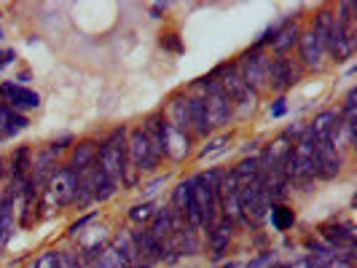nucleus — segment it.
Wrapping results in <instances>:
<instances>
[{"instance_id": "f257e3e1", "label": "nucleus", "mask_w": 357, "mask_h": 268, "mask_svg": "<svg viewBox=\"0 0 357 268\" xmlns=\"http://www.w3.org/2000/svg\"><path fill=\"white\" fill-rule=\"evenodd\" d=\"M76 188H78V172H73L67 164H62L51 175L46 188L40 190V209H67L73 204Z\"/></svg>"}, {"instance_id": "f03ea898", "label": "nucleus", "mask_w": 357, "mask_h": 268, "mask_svg": "<svg viewBox=\"0 0 357 268\" xmlns=\"http://www.w3.org/2000/svg\"><path fill=\"white\" fill-rule=\"evenodd\" d=\"M234 64H237L242 81L247 83L253 91H258V94L266 91V86H269L266 75H269V64H272V51L250 46V48H244L237 60H234Z\"/></svg>"}, {"instance_id": "7ed1b4c3", "label": "nucleus", "mask_w": 357, "mask_h": 268, "mask_svg": "<svg viewBox=\"0 0 357 268\" xmlns=\"http://www.w3.org/2000/svg\"><path fill=\"white\" fill-rule=\"evenodd\" d=\"M126 161H129V166H135L140 175L156 172L161 161H164L159 153L153 150V145H151L148 134L142 132L140 124L129 126V132H126Z\"/></svg>"}, {"instance_id": "20e7f679", "label": "nucleus", "mask_w": 357, "mask_h": 268, "mask_svg": "<svg viewBox=\"0 0 357 268\" xmlns=\"http://www.w3.org/2000/svg\"><path fill=\"white\" fill-rule=\"evenodd\" d=\"M306 73L301 70V64L296 62V57H274L272 54V64H269V75H266V91L274 94H288Z\"/></svg>"}, {"instance_id": "39448f33", "label": "nucleus", "mask_w": 357, "mask_h": 268, "mask_svg": "<svg viewBox=\"0 0 357 268\" xmlns=\"http://www.w3.org/2000/svg\"><path fill=\"white\" fill-rule=\"evenodd\" d=\"M296 62L301 64L304 73H322L328 67V62H331L322 41H319L309 27L301 30V38H298V46H296Z\"/></svg>"}, {"instance_id": "423d86ee", "label": "nucleus", "mask_w": 357, "mask_h": 268, "mask_svg": "<svg viewBox=\"0 0 357 268\" xmlns=\"http://www.w3.org/2000/svg\"><path fill=\"white\" fill-rule=\"evenodd\" d=\"M347 156L331 143H315V183L336 180L344 169Z\"/></svg>"}, {"instance_id": "0eeeda50", "label": "nucleus", "mask_w": 357, "mask_h": 268, "mask_svg": "<svg viewBox=\"0 0 357 268\" xmlns=\"http://www.w3.org/2000/svg\"><path fill=\"white\" fill-rule=\"evenodd\" d=\"M0 102L8 105L11 110H17L22 116H27L30 110L40 107V94L30 86H19L14 81H0Z\"/></svg>"}, {"instance_id": "6e6552de", "label": "nucleus", "mask_w": 357, "mask_h": 268, "mask_svg": "<svg viewBox=\"0 0 357 268\" xmlns=\"http://www.w3.org/2000/svg\"><path fill=\"white\" fill-rule=\"evenodd\" d=\"M234 233H237V226L231 220H226V217H218L213 226L201 233L204 236V244L210 249L213 263H220L226 258V252H229L231 242H234Z\"/></svg>"}, {"instance_id": "1a4fd4ad", "label": "nucleus", "mask_w": 357, "mask_h": 268, "mask_svg": "<svg viewBox=\"0 0 357 268\" xmlns=\"http://www.w3.org/2000/svg\"><path fill=\"white\" fill-rule=\"evenodd\" d=\"M194 145H197L194 134H183L164 121V159H169L172 164H183L191 156Z\"/></svg>"}, {"instance_id": "9d476101", "label": "nucleus", "mask_w": 357, "mask_h": 268, "mask_svg": "<svg viewBox=\"0 0 357 268\" xmlns=\"http://www.w3.org/2000/svg\"><path fill=\"white\" fill-rule=\"evenodd\" d=\"M341 124H344V121H341L336 107H325V110H317V113H315L312 121H306V129H309V134H312L315 143H328L338 129H341Z\"/></svg>"}, {"instance_id": "9b49d317", "label": "nucleus", "mask_w": 357, "mask_h": 268, "mask_svg": "<svg viewBox=\"0 0 357 268\" xmlns=\"http://www.w3.org/2000/svg\"><path fill=\"white\" fill-rule=\"evenodd\" d=\"M161 116H164V121L172 126V129H178L183 134H191V121H188V97H185V91H175L164 107H161Z\"/></svg>"}, {"instance_id": "f8f14e48", "label": "nucleus", "mask_w": 357, "mask_h": 268, "mask_svg": "<svg viewBox=\"0 0 357 268\" xmlns=\"http://www.w3.org/2000/svg\"><path fill=\"white\" fill-rule=\"evenodd\" d=\"M298 38H301V24L293 21V17H282V24H279L277 35H274L269 51H272L274 57H293Z\"/></svg>"}, {"instance_id": "ddd939ff", "label": "nucleus", "mask_w": 357, "mask_h": 268, "mask_svg": "<svg viewBox=\"0 0 357 268\" xmlns=\"http://www.w3.org/2000/svg\"><path fill=\"white\" fill-rule=\"evenodd\" d=\"M6 159H8L11 188H14V193L19 196V186L30 177V169H33V148H30V145H19V148H14V153L6 156Z\"/></svg>"}, {"instance_id": "4468645a", "label": "nucleus", "mask_w": 357, "mask_h": 268, "mask_svg": "<svg viewBox=\"0 0 357 268\" xmlns=\"http://www.w3.org/2000/svg\"><path fill=\"white\" fill-rule=\"evenodd\" d=\"M60 156H54L49 148H40V150H33V169H30V177L38 190L46 188V183L51 180V175L60 169Z\"/></svg>"}, {"instance_id": "2eb2a0df", "label": "nucleus", "mask_w": 357, "mask_h": 268, "mask_svg": "<svg viewBox=\"0 0 357 268\" xmlns=\"http://www.w3.org/2000/svg\"><path fill=\"white\" fill-rule=\"evenodd\" d=\"M188 97V121H191V134H194V140H210L213 134H215V129L210 124V113H207V105L201 97H191V94H185Z\"/></svg>"}, {"instance_id": "dca6fc26", "label": "nucleus", "mask_w": 357, "mask_h": 268, "mask_svg": "<svg viewBox=\"0 0 357 268\" xmlns=\"http://www.w3.org/2000/svg\"><path fill=\"white\" fill-rule=\"evenodd\" d=\"M97 150H99V140L94 137H86V140H76V145L67 150V166L73 172H86L92 169L94 161H97Z\"/></svg>"}, {"instance_id": "f3484780", "label": "nucleus", "mask_w": 357, "mask_h": 268, "mask_svg": "<svg viewBox=\"0 0 357 268\" xmlns=\"http://www.w3.org/2000/svg\"><path fill=\"white\" fill-rule=\"evenodd\" d=\"M132 233H135V242H138L140 260H145L148 266H156V263H161L164 244H161L159 239H156V236H153L148 228H132Z\"/></svg>"}, {"instance_id": "a211bd4d", "label": "nucleus", "mask_w": 357, "mask_h": 268, "mask_svg": "<svg viewBox=\"0 0 357 268\" xmlns=\"http://www.w3.org/2000/svg\"><path fill=\"white\" fill-rule=\"evenodd\" d=\"M27 126H30V118H27V116H22L17 110H11L8 105L0 102V134H3V143L11 140V137H17V134H22Z\"/></svg>"}, {"instance_id": "6ab92c4d", "label": "nucleus", "mask_w": 357, "mask_h": 268, "mask_svg": "<svg viewBox=\"0 0 357 268\" xmlns=\"http://www.w3.org/2000/svg\"><path fill=\"white\" fill-rule=\"evenodd\" d=\"M86 175H89V183H92V190H94V204H105V202H110V199L121 190L113 180H108V177L99 172L97 166L86 169Z\"/></svg>"}, {"instance_id": "aec40b11", "label": "nucleus", "mask_w": 357, "mask_h": 268, "mask_svg": "<svg viewBox=\"0 0 357 268\" xmlns=\"http://www.w3.org/2000/svg\"><path fill=\"white\" fill-rule=\"evenodd\" d=\"M234 177L239 180V186H253L263 180V172H260L258 156H242L237 161V166H231Z\"/></svg>"}, {"instance_id": "412c9836", "label": "nucleus", "mask_w": 357, "mask_h": 268, "mask_svg": "<svg viewBox=\"0 0 357 268\" xmlns=\"http://www.w3.org/2000/svg\"><path fill=\"white\" fill-rule=\"evenodd\" d=\"M110 244L116 247L121 258L132 266V263H138L140 260V249H138V242H135V233H132V228H121L116 231V236L110 239Z\"/></svg>"}, {"instance_id": "4be33fe9", "label": "nucleus", "mask_w": 357, "mask_h": 268, "mask_svg": "<svg viewBox=\"0 0 357 268\" xmlns=\"http://www.w3.org/2000/svg\"><path fill=\"white\" fill-rule=\"evenodd\" d=\"M145 228H148V231H151V233L159 239L161 244H164V242H167V239H169V236L178 231V228H175V217H172V212H169V206H167V204L156 209L153 220H151Z\"/></svg>"}, {"instance_id": "5701e85b", "label": "nucleus", "mask_w": 357, "mask_h": 268, "mask_svg": "<svg viewBox=\"0 0 357 268\" xmlns=\"http://www.w3.org/2000/svg\"><path fill=\"white\" fill-rule=\"evenodd\" d=\"M266 220L272 223L274 231L288 233V231H293V226H296V209H293L290 204H272L269 206Z\"/></svg>"}, {"instance_id": "b1692460", "label": "nucleus", "mask_w": 357, "mask_h": 268, "mask_svg": "<svg viewBox=\"0 0 357 268\" xmlns=\"http://www.w3.org/2000/svg\"><path fill=\"white\" fill-rule=\"evenodd\" d=\"M156 209H159V204H156V202H140V204L129 206L126 217H129V223H132L135 228H145L151 220H153Z\"/></svg>"}, {"instance_id": "393cba45", "label": "nucleus", "mask_w": 357, "mask_h": 268, "mask_svg": "<svg viewBox=\"0 0 357 268\" xmlns=\"http://www.w3.org/2000/svg\"><path fill=\"white\" fill-rule=\"evenodd\" d=\"M94 204V190H92V183H89V175L81 172L78 175V188H76V196H73V204L76 209H89Z\"/></svg>"}, {"instance_id": "a878e982", "label": "nucleus", "mask_w": 357, "mask_h": 268, "mask_svg": "<svg viewBox=\"0 0 357 268\" xmlns=\"http://www.w3.org/2000/svg\"><path fill=\"white\" fill-rule=\"evenodd\" d=\"M234 140V134L229 132V134H220V137H210V140H204V145L199 148V159H207V156H215V153H223L226 150V145H231Z\"/></svg>"}, {"instance_id": "bb28decb", "label": "nucleus", "mask_w": 357, "mask_h": 268, "mask_svg": "<svg viewBox=\"0 0 357 268\" xmlns=\"http://www.w3.org/2000/svg\"><path fill=\"white\" fill-rule=\"evenodd\" d=\"M355 100H357V91L355 89H349L347 94H344V100L338 105V116H341V121H355L357 110H355Z\"/></svg>"}, {"instance_id": "cd10ccee", "label": "nucleus", "mask_w": 357, "mask_h": 268, "mask_svg": "<svg viewBox=\"0 0 357 268\" xmlns=\"http://www.w3.org/2000/svg\"><path fill=\"white\" fill-rule=\"evenodd\" d=\"M159 46L164 48V51H172V54H183V38H180V33H161L159 35Z\"/></svg>"}, {"instance_id": "c85d7f7f", "label": "nucleus", "mask_w": 357, "mask_h": 268, "mask_svg": "<svg viewBox=\"0 0 357 268\" xmlns=\"http://www.w3.org/2000/svg\"><path fill=\"white\" fill-rule=\"evenodd\" d=\"M94 220H97V212H86V215H81L78 220H73V223H70V228H67V236H70V239H78L81 233L92 226Z\"/></svg>"}, {"instance_id": "c756f323", "label": "nucleus", "mask_w": 357, "mask_h": 268, "mask_svg": "<svg viewBox=\"0 0 357 268\" xmlns=\"http://www.w3.org/2000/svg\"><path fill=\"white\" fill-rule=\"evenodd\" d=\"M167 183H169V175H156L151 183H142V186H140L142 202H151V196H153L156 190H161V186H167Z\"/></svg>"}, {"instance_id": "7c9ffc66", "label": "nucleus", "mask_w": 357, "mask_h": 268, "mask_svg": "<svg viewBox=\"0 0 357 268\" xmlns=\"http://www.w3.org/2000/svg\"><path fill=\"white\" fill-rule=\"evenodd\" d=\"M73 145H76V137H73V134H62V137H54L46 148H49L54 156H62V153H67Z\"/></svg>"}, {"instance_id": "2f4dec72", "label": "nucleus", "mask_w": 357, "mask_h": 268, "mask_svg": "<svg viewBox=\"0 0 357 268\" xmlns=\"http://www.w3.org/2000/svg\"><path fill=\"white\" fill-rule=\"evenodd\" d=\"M279 24H282V19L274 21V24H269V27L258 35V41L253 43V48H266V51H269V48H272V41H274V35H277Z\"/></svg>"}, {"instance_id": "473e14b6", "label": "nucleus", "mask_w": 357, "mask_h": 268, "mask_svg": "<svg viewBox=\"0 0 357 268\" xmlns=\"http://www.w3.org/2000/svg\"><path fill=\"white\" fill-rule=\"evenodd\" d=\"M269 113H272V118H285V116H288V97H285V94H277Z\"/></svg>"}, {"instance_id": "72a5a7b5", "label": "nucleus", "mask_w": 357, "mask_h": 268, "mask_svg": "<svg viewBox=\"0 0 357 268\" xmlns=\"http://www.w3.org/2000/svg\"><path fill=\"white\" fill-rule=\"evenodd\" d=\"M17 62V51L14 48H0V70H6L8 64Z\"/></svg>"}, {"instance_id": "f704fd0d", "label": "nucleus", "mask_w": 357, "mask_h": 268, "mask_svg": "<svg viewBox=\"0 0 357 268\" xmlns=\"http://www.w3.org/2000/svg\"><path fill=\"white\" fill-rule=\"evenodd\" d=\"M167 11H169V6H167V3H151V6H148V14H151L153 19H164V14H167Z\"/></svg>"}, {"instance_id": "c9c22d12", "label": "nucleus", "mask_w": 357, "mask_h": 268, "mask_svg": "<svg viewBox=\"0 0 357 268\" xmlns=\"http://www.w3.org/2000/svg\"><path fill=\"white\" fill-rule=\"evenodd\" d=\"M30 81H33V73H30V70H22L19 75L14 78V83H19V86H27Z\"/></svg>"}, {"instance_id": "e433bc0d", "label": "nucleus", "mask_w": 357, "mask_h": 268, "mask_svg": "<svg viewBox=\"0 0 357 268\" xmlns=\"http://www.w3.org/2000/svg\"><path fill=\"white\" fill-rule=\"evenodd\" d=\"M215 268H242L237 263V260H226V263H220V266H215Z\"/></svg>"}, {"instance_id": "4c0bfd02", "label": "nucleus", "mask_w": 357, "mask_h": 268, "mask_svg": "<svg viewBox=\"0 0 357 268\" xmlns=\"http://www.w3.org/2000/svg\"><path fill=\"white\" fill-rule=\"evenodd\" d=\"M129 268H153V266H148L145 260H138V263H132V266H129Z\"/></svg>"}, {"instance_id": "58836bf2", "label": "nucleus", "mask_w": 357, "mask_h": 268, "mask_svg": "<svg viewBox=\"0 0 357 268\" xmlns=\"http://www.w3.org/2000/svg\"><path fill=\"white\" fill-rule=\"evenodd\" d=\"M3 38H6V33H3V27H0V43H3Z\"/></svg>"}, {"instance_id": "ea45409f", "label": "nucleus", "mask_w": 357, "mask_h": 268, "mask_svg": "<svg viewBox=\"0 0 357 268\" xmlns=\"http://www.w3.org/2000/svg\"><path fill=\"white\" fill-rule=\"evenodd\" d=\"M0 143H3V134H0Z\"/></svg>"}]
</instances>
